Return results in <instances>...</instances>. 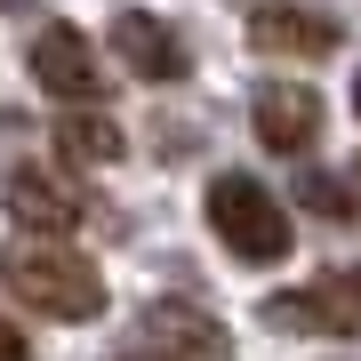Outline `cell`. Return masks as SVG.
<instances>
[{
  "label": "cell",
  "instance_id": "obj_2",
  "mask_svg": "<svg viewBox=\"0 0 361 361\" xmlns=\"http://www.w3.org/2000/svg\"><path fill=\"white\" fill-rule=\"evenodd\" d=\"M209 233L225 241V257L241 265H281L289 257V209L265 193V177H241V169H225V177H209Z\"/></svg>",
  "mask_w": 361,
  "mask_h": 361
},
{
  "label": "cell",
  "instance_id": "obj_13",
  "mask_svg": "<svg viewBox=\"0 0 361 361\" xmlns=\"http://www.w3.org/2000/svg\"><path fill=\"white\" fill-rule=\"evenodd\" d=\"M113 361H145V353H137V345H129V353H113Z\"/></svg>",
  "mask_w": 361,
  "mask_h": 361
},
{
  "label": "cell",
  "instance_id": "obj_3",
  "mask_svg": "<svg viewBox=\"0 0 361 361\" xmlns=\"http://www.w3.org/2000/svg\"><path fill=\"white\" fill-rule=\"evenodd\" d=\"M137 353L145 361H233V329L185 297H153L137 313Z\"/></svg>",
  "mask_w": 361,
  "mask_h": 361
},
{
  "label": "cell",
  "instance_id": "obj_8",
  "mask_svg": "<svg viewBox=\"0 0 361 361\" xmlns=\"http://www.w3.org/2000/svg\"><path fill=\"white\" fill-rule=\"evenodd\" d=\"M113 49H121V65H129L137 80H161V89L193 73V56H185L177 25H161L153 8H121V16H113Z\"/></svg>",
  "mask_w": 361,
  "mask_h": 361
},
{
  "label": "cell",
  "instance_id": "obj_15",
  "mask_svg": "<svg viewBox=\"0 0 361 361\" xmlns=\"http://www.w3.org/2000/svg\"><path fill=\"white\" fill-rule=\"evenodd\" d=\"M353 177H361V161H353Z\"/></svg>",
  "mask_w": 361,
  "mask_h": 361
},
{
  "label": "cell",
  "instance_id": "obj_4",
  "mask_svg": "<svg viewBox=\"0 0 361 361\" xmlns=\"http://www.w3.org/2000/svg\"><path fill=\"white\" fill-rule=\"evenodd\" d=\"M265 322L297 337H361V273H322L313 289L265 297Z\"/></svg>",
  "mask_w": 361,
  "mask_h": 361
},
{
  "label": "cell",
  "instance_id": "obj_1",
  "mask_svg": "<svg viewBox=\"0 0 361 361\" xmlns=\"http://www.w3.org/2000/svg\"><path fill=\"white\" fill-rule=\"evenodd\" d=\"M0 289H8L16 305L49 313V322H97L104 313L97 257H80L73 241H40V233H25V241L0 249Z\"/></svg>",
  "mask_w": 361,
  "mask_h": 361
},
{
  "label": "cell",
  "instance_id": "obj_10",
  "mask_svg": "<svg viewBox=\"0 0 361 361\" xmlns=\"http://www.w3.org/2000/svg\"><path fill=\"white\" fill-rule=\"evenodd\" d=\"M56 153H65L73 169H104V161H121L129 153V137H121V121L113 113H97V104H65V113H56Z\"/></svg>",
  "mask_w": 361,
  "mask_h": 361
},
{
  "label": "cell",
  "instance_id": "obj_7",
  "mask_svg": "<svg viewBox=\"0 0 361 361\" xmlns=\"http://www.w3.org/2000/svg\"><path fill=\"white\" fill-rule=\"evenodd\" d=\"M249 129H257L265 153H305V145L322 137V97H313L305 80H265L257 104H249Z\"/></svg>",
  "mask_w": 361,
  "mask_h": 361
},
{
  "label": "cell",
  "instance_id": "obj_9",
  "mask_svg": "<svg viewBox=\"0 0 361 361\" xmlns=\"http://www.w3.org/2000/svg\"><path fill=\"white\" fill-rule=\"evenodd\" d=\"M8 217L25 233H40V241H65L80 225V193L56 169H8Z\"/></svg>",
  "mask_w": 361,
  "mask_h": 361
},
{
  "label": "cell",
  "instance_id": "obj_14",
  "mask_svg": "<svg viewBox=\"0 0 361 361\" xmlns=\"http://www.w3.org/2000/svg\"><path fill=\"white\" fill-rule=\"evenodd\" d=\"M353 113H361V80H353Z\"/></svg>",
  "mask_w": 361,
  "mask_h": 361
},
{
  "label": "cell",
  "instance_id": "obj_6",
  "mask_svg": "<svg viewBox=\"0 0 361 361\" xmlns=\"http://www.w3.org/2000/svg\"><path fill=\"white\" fill-rule=\"evenodd\" d=\"M337 40H345V25L329 8H305V0H265L249 16V49H265V56H329Z\"/></svg>",
  "mask_w": 361,
  "mask_h": 361
},
{
  "label": "cell",
  "instance_id": "obj_5",
  "mask_svg": "<svg viewBox=\"0 0 361 361\" xmlns=\"http://www.w3.org/2000/svg\"><path fill=\"white\" fill-rule=\"evenodd\" d=\"M32 80H40V89H49L56 104H97V97H104V65H97L89 32L49 25V32L32 40Z\"/></svg>",
  "mask_w": 361,
  "mask_h": 361
},
{
  "label": "cell",
  "instance_id": "obj_12",
  "mask_svg": "<svg viewBox=\"0 0 361 361\" xmlns=\"http://www.w3.org/2000/svg\"><path fill=\"white\" fill-rule=\"evenodd\" d=\"M0 361H32V345H25V329H16L8 313H0Z\"/></svg>",
  "mask_w": 361,
  "mask_h": 361
},
{
  "label": "cell",
  "instance_id": "obj_11",
  "mask_svg": "<svg viewBox=\"0 0 361 361\" xmlns=\"http://www.w3.org/2000/svg\"><path fill=\"white\" fill-rule=\"evenodd\" d=\"M297 201H305L313 217H329V225H353V217H361V185L322 177V169H313V177H297Z\"/></svg>",
  "mask_w": 361,
  "mask_h": 361
}]
</instances>
